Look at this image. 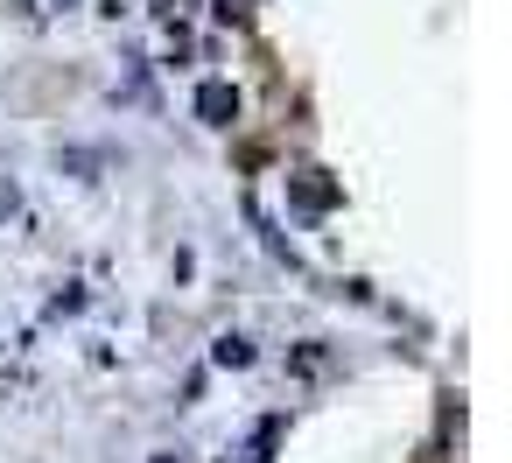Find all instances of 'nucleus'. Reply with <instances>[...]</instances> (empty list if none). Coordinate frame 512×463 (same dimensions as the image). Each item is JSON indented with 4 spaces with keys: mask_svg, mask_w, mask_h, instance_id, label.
<instances>
[{
    "mask_svg": "<svg viewBox=\"0 0 512 463\" xmlns=\"http://www.w3.org/2000/svg\"><path fill=\"white\" fill-rule=\"evenodd\" d=\"M197 120L232 127V120H239V92H232V85H218V78H211V85H197Z\"/></svg>",
    "mask_w": 512,
    "mask_h": 463,
    "instance_id": "1",
    "label": "nucleus"
},
{
    "mask_svg": "<svg viewBox=\"0 0 512 463\" xmlns=\"http://www.w3.org/2000/svg\"><path fill=\"white\" fill-rule=\"evenodd\" d=\"M211 358H218V365H246V358H253V344H246V337H218V351H211Z\"/></svg>",
    "mask_w": 512,
    "mask_h": 463,
    "instance_id": "2",
    "label": "nucleus"
},
{
    "mask_svg": "<svg viewBox=\"0 0 512 463\" xmlns=\"http://www.w3.org/2000/svg\"><path fill=\"white\" fill-rule=\"evenodd\" d=\"M295 197H302V204H316V211H323V204H330V183H309V176H302V183H295Z\"/></svg>",
    "mask_w": 512,
    "mask_h": 463,
    "instance_id": "3",
    "label": "nucleus"
},
{
    "mask_svg": "<svg viewBox=\"0 0 512 463\" xmlns=\"http://www.w3.org/2000/svg\"><path fill=\"white\" fill-rule=\"evenodd\" d=\"M155 463H169V456H155Z\"/></svg>",
    "mask_w": 512,
    "mask_h": 463,
    "instance_id": "4",
    "label": "nucleus"
}]
</instances>
